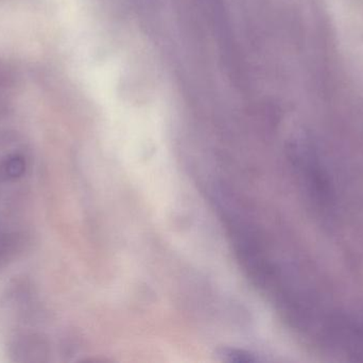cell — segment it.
<instances>
[{"instance_id": "6da1fadb", "label": "cell", "mask_w": 363, "mask_h": 363, "mask_svg": "<svg viewBox=\"0 0 363 363\" xmlns=\"http://www.w3.org/2000/svg\"><path fill=\"white\" fill-rule=\"evenodd\" d=\"M219 355L223 358V360L230 362H254L258 360L254 354L243 351V350L230 349V347L222 349L219 352Z\"/></svg>"}]
</instances>
